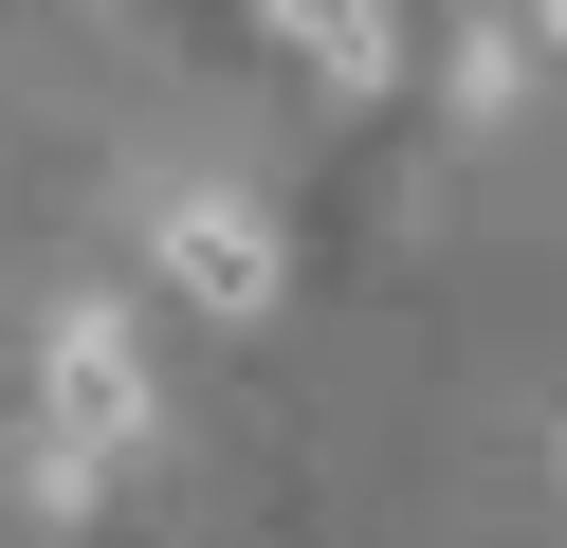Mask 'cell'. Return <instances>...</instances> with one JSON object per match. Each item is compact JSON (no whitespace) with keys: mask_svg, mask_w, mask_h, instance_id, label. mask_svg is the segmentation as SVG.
<instances>
[{"mask_svg":"<svg viewBox=\"0 0 567 548\" xmlns=\"http://www.w3.org/2000/svg\"><path fill=\"white\" fill-rule=\"evenodd\" d=\"M440 92H457V110H513V92H530V19H476V37H457V73H440Z\"/></svg>","mask_w":567,"mask_h":548,"instance_id":"4","label":"cell"},{"mask_svg":"<svg viewBox=\"0 0 567 548\" xmlns=\"http://www.w3.org/2000/svg\"><path fill=\"white\" fill-rule=\"evenodd\" d=\"M55 421H74V457H111V438L147 421V365H128V329H111V311L55 329Z\"/></svg>","mask_w":567,"mask_h":548,"instance_id":"3","label":"cell"},{"mask_svg":"<svg viewBox=\"0 0 567 548\" xmlns=\"http://www.w3.org/2000/svg\"><path fill=\"white\" fill-rule=\"evenodd\" d=\"M257 19H275V55L330 73V92H384V73H403V0H257Z\"/></svg>","mask_w":567,"mask_h":548,"instance_id":"2","label":"cell"},{"mask_svg":"<svg viewBox=\"0 0 567 548\" xmlns=\"http://www.w3.org/2000/svg\"><path fill=\"white\" fill-rule=\"evenodd\" d=\"M165 292L184 311H275V219L257 201H165Z\"/></svg>","mask_w":567,"mask_h":548,"instance_id":"1","label":"cell"}]
</instances>
